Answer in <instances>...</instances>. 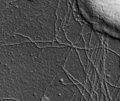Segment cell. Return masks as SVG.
Here are the masks:
<instances>
[{"label":"cell","mask_w":120,"mask_h":101,"mask_svg":"<svg viewBox=\"0 0 120 101\" xmlns=\"http://www.w3.org/2000/svg\"><path fill=\"white\" fill-rule=\"evenodd\" d=\"M99 80H100V79H99L98 74V73H97V72L96 71V72H95V79H94V80L93 84V85H92L93 90H94V91H95V90H96V87H97V84H98V83Z\"/></svg>","instance_id":"cell-22"},{"label":"cell","mask_w":120,"mask_h":101,"mask_svg":"<svg viewBox=\"0 0 120 101\" xmlns=\"http://www.w3.org/2000/svg\"><path fill=\"white\" fill-rule=\"evenodd\" d=\"M96 94H97L98 96V100L100 101V99H101V94H102V90H101V80L100 79L99 80V82L97 84V87L96 90L94 91Z\"/></svg>","instance_id":"cell-19"},{"label":"cell","mask_w":120,"mask_h":101,"mask_svg":"<svg viewBox=\"0 0 120 101\" xmlns=\"http://www.w3.org/2000/svg\"><path fill=\"white\" fill-rule=\"evenodd\" d=\"M28 42H31L28 38L21 35L15 33L10 36L3 42H0V45L1 46L14 45Z\"/></svg>","instance_id":"cell-9"},{"label":"cell","mask_w":120,"mask_h":101,"mask_svg":"<svg viewBox=\"0 0 120 101\" xmlns=\"http://www.w3.org/2000/svg\"><path fill=\"white\" fill-rule=\"evenodd\" d=\"M63 69L67 74L80 84L84 85L87 76L86 72L79 58L75 48L73 47L65 59Z\"/></svg>","instance_id":"cell-4"},{"label":"cell","mask_w":120,"mask_h":101,"mask_svg":"<svg viewBox=\"0 0 120 101\" xmlns=\"http://www.w3.org/2000/svg\"><path fill=\"white\" fill-rule=\"evenodd\" d=\"M120 90V88H118V87H117L115 86L114 90H113V91L111 97H110L111 101H115V99L118 95Z\"/></svg>","instance_id":"cell-21"},{"label":"cell","mask_w":120,"mask_h":101,"mask_svg":"<svg viewBox=\"0 0 120 101\" xmlns=\"http://www.w3.org/2000/svg\"><path fill=\"white\" fill-rule=\"evenodd\" d=\"M82 94L85 98V99H86V101H88L89 99L91 97L90 94L87 91V90L85 88H84L83 92L82 93Z\"/></svg>","instance_id":"cell-24"},{"label":"cell","mask_w":120,"mask_h":101,"mask_svg":"<svg viewBox=\"0 0 120 101\" xmlns=\"http://www.w3.org/2000/svg\"><path fill=\"white\" fill-rule=\"evenodd\" d=\"M55 39L60 44L72 47V44L67 39L62 27L55 32Z\"/></svg>","instance_id":"cell-10"},{"label":"cell","mask_w":120,"mask_h":101,"mask_svg":"<svg viewBox=\"0 0 120 101\" xmlns=\"http://www.w3.org/2000/svg\"><path fill=\"white\" fill-rule=\"evenodd\" d=\"M101 90L105 95L106 101H111V99H110L108 94V91H107V89L106 83H105V80L102 79L101 80Z\"/></svg>","instance_id":"cell-17"},{"label":"cell","mask_w":120,"mask_h":101,"mask_svg":"<svg viewBox=\"0 0 120 101\" xmlns=\"http://www.w3.org/2000/svg\"><path fill=\"white\" fill-rule=\"evenodd\" d=\"M56 13L39 15L19 29L16 34L28 38L32 42H52L55 40Z\"/></svg>","instance_id":"cell-3"},{"label":"cell","mask_w":120,"mask_h":101,"mask_svg":"<svg viewBox=\"0 0 120 101\" xmlns=\"http://www.w3.org/2000/svg\"><path fill=\"white\" fill-rule=\"evenodd\" d=\"M100 101H106V97H105V94H104L103 92H102V94H101V99H100Z\"/></svg>","instance_id":"cell-28"},{"label":"cell","mask_w":120,"mask_h":101,"mask_svg":"<svg viewBox=\"0 0 120 101\" xmlns=\"http://www.w3.org/2000/svg\"><path fill=\"white\" fill-rule=\"evenodd\" d=\"M59 0H18L0 10V42L37 16L56 13Z\"/></svg>","instance_id":"cell-2"},{"label":"cell","mask_w":120,"mask_h":101,"mask_svg":"<svg viewBox=\"0 0 120 101\" xmlns=\"http://www.w3.org/2000/svg\"><path fill=\"white\" fill-rule=\"evenodd\" d=\"M99 41V37L96 33L93 30L91 33V36L90 41L89 49L93 50Z\"/></svg>","instance_id":"cell-13"},{"label":"cell","mask_w":120,"mask_h":101,"mask_svg":"<svg viewBox=\"0 0 120 101\" xmlns=\"http://www.w3.org/2000/svg\"><path fill=\"white\" fill-rule=\"evenodd\" d=\"M68 1L69 2V3L71 4L72 5V6L73 5V4L75 2V0H68Z\"/></svg>","instance_id":"cell-32"},{"label":"cell","mask_w":120,"mask_h":101,"mask_svg":"<svg viewBox=\"0 0 120 101\" xmlns=\"http://www.w3.org/2000/svg\"><path fill=\"white\" fill-rule=\"evenodd\" d=\"M90 96H91V97L92 98V100H93V101H98V96H97V94H96V93L94 91V90H93V91L90 94Z\"/></svg>","instance_id":"cell-25"},{"label":"cell","mask_w":120,"mask_h":101,"mask_svg":"<svg viewBox=\"0 0 120 101\" xmlns=\"http://www.w3.org/2000/svg\"><path fill=\"white\" fill-rule=\"evenodd\" d=\"M16 1H18V0H0V1L1 2H4L6 4H9V3H12V2Z\"/></svg>","instance_id":"cell-27"},{"label":"cell","mask_w":120,"mask_h":101,"mask_svg":"<svg viewBox=\"0 0 120 101\" xmlns=\"http://www.w3.org/2000/svg\"><path fill=\"white\" fill-rule=\"evenodd\" d=\"M72 47L75 48L85 49V42L82 35H80L75 40L74 43L72 44Z\"/></svg>","instance_id":"cell-12"},{"label":"cell","mask_w":120,"mask_h":101,"mask_svg":"<svg viewBox=\"0 0 120 101\" xmlns=\"http://www.w3.org/2000/svg\"><path fill=\"white\" fill-rule=\"evenodd\" d=\"M84 88L87 90V91L90 93V94L91 93L93 90L92 85L91 84L90 81L88 76H87L86 77V82L84 85Z\"/></svg>","instance_id":"cell-18"},{"label":"cell","mask_w":120,"mask_h":101,"mask_svg":"<svg viewBox=\"0 0 120 101\" xmlns=\"http://www.w3.org/2000/svg\"><path fill=\"white\" fill-rule=\"evenodd\" d=\"M67 46H66V45H63V44H60L59 42H58L57 41L56 39L53 40V41H52V47L60 48V47H67Z\"/></svg>","instance_id":"cell-23"},{"label":"cell","mask_w":120,"mask_h":101,"mask_svg":"<svg viewBox=\"0 0 120 101\" xmlns=\"http://www.w3.org/2000/svg\"><path fill=\"white\" fill-rule=\"evenodd\" d=\"M105 81L116 86L120 77V57L106 48L104 60Z\"/></svg>","instance_id":"cell-6"},{"label":"cell","mask_w":120,"mask_h":101,"mask_svg":"<svg viewBox=\"0 0 120 101\" xmlns=\"http://www.w3.org/2000/svg\"><path fill=\"white\" fill-rule=\"evenodd\" d=\"M76 51L77 52L79 58L80 60V61L83 64L85 70L86 72L87 68L88 66V58L87 57V55L85 49H79V48H75Z\"/></svg>","instance_id":"cell-11"},{"label":"cell","mask_w":120,"mask_h":101,"mask_svg":"<svg viewBox=\"0 0 120 101\" xmlns=\"http://www.w3.org/2000/svg\"><path fill=\"white\" fill-rule=\"evenodd\" d=\"M41 50L32 42L0 47V101H42L51 81L39 58Z\"/></svg>","instance_id":"cell-1"},{"label":"cell","mask_w":120,"mask_h":101,"mask_svg":"<svg viewBox=\"0 0 120 101\" xmlns=\"http://www.w3.org/2000/svg\"><path fill=\"white\" fill-rule=\"evenodd\" d=\"M68 0H59L58 7L56 11L57 20L55 24V32L63 27L65 15L68 9Z\"/></svg>","instance_id":"cell-7"},{"label":"cell","mask_w":120,"mask_h":101,"mask_svg":"<svg viewBox=\"0 0 120 101\" xmlns=\"http://www.w3.org/2000/svg\"><path fill=\"white\" fill-rule=\"evenodd\" d=\"M0 101H16V100L12 99H10V98H6V99H4L1 100Z\"/></svg>","instance_id":"cell-29"},{"label":"cell","mask_w":120,"mask_h":101,"mask_svg":"<svg viewBox=\"0 0 120 101\" xmlns=\"http://www.w3.org/2000/svg\"><path fill=\"white\" fill-rule=\"evenodd\" d=\"M81 101H86V99H85V98L82 95L81 97Z\"/></svg>","instance_id":"cell-33"},{"label":"cell","mask_w":120,"mask_h":101,"mask_svg":"<svg viewBox=\"0 0 120 101\" xmlns=\"http://www.w3.org/2000/svg\"><path fill=\"white\" fill-rule=\"evenodd\" d=\"M76 85H77V87H78V89L80 91V92L82 93L83 92V91L84 88H85L84 85L81 84H80V83Z\"/></svg>","instance_id":"cell-26"},{"label":"cell","mask_w":120,"mask_h":101,"mask_svg":"<svg viewBox=\"0 0 120 101\" xmlns=\"http://www.w3.org/2000/svg\"><path fill=\"white\" fill-rule=\"evenodd\" d=\"M115 101H120V90L119 93V94H118V95L117 98H116V99H115Z\"/></svg>","instance_id":"cell-30"},{"label":"cell","mask_w":120,"mask_h":101,"mask_svg":"<svg viewBox=\"0 0 120 101\" xmlns=\"http://www.w3.org/2000/svg\"><path fill=\"white\" fill-rule=\"evenodd\" d=\"M66 37L72 44L76 38L81 35V26L78 21H75L71 25L63 28Z\"/></svg>","instance_id":"cell-8"},{"label":"cell","mask_w":120,"mask_h":101,"mask_svg":"<svg viewBox=\"0 0 120 101\" xmlns=\"http://www.w3.org/2000/svg\"><path fill=\"white\" fill-rule=\"evenodd\" d=\"M78 89L76 85L58 83L50 84L46 88L42 101H72L75 93Z\"/></svg>","instance_id":"cell-5"},{"label":"cell","mask_w":120,"mask_h":101,"mask_svg":"<svg viewBox=\"0 0 120 101\" xmlns=\"http://www.w3.org/2000/svg\"><path fill=\"white\" fill-rule=\"evenodd\" d=\"M79 22L81 26V34L82 36L91 33L92 32L93 29L89 25H88L86 24V23L82 21H79Z\"/></svg>","instance_id":"cell-14"},{"label":"cell","mask_w":120,"mask_h":101,"mask_svg":"<svg viewBox=\"0 0 120 101\" xmlns=\"http://www.w3.org/2000/svg\"><path fill=\"white\" fill-rule=\"evenodd\" d=\"M105 83H106V87H107V91H108V95L110 98L111 97L113 90L115 89V86L111 85V84H109V83H108V82L105 81Z\"/></svg>","instance_id":"cell-20"},{"label":"cell","mask_w":120,"mask_h":101,"mask_svg":"<svg viewBox=\"0 0 120 101\" xmlns=\"http://www.w3.org/2000/svg\"><path fill=\"white\" fill-rule=\"evenodd\" d=\"M91 33L82 36L84 42H85V48L86 50H88L89 48L90 41Z\"/></svg>","instance_id":"cell-15"},{"label":"cell","mask_w":120,"mask_h":101,"mask_svg":"<svg viewBox=\"0 0 120 101\" xmlns=\"http://www.w3.org/2000/svg\"><path fill=\"white\" fill-rule=\"evenodd\" d=\"M36 46L39 48L43 49L46 47H52V42H35Z\"/></svg>","instance_id":"cell-16"},{"label":"cell","mask_w":120,"mask_h":101,"mask_svg":"<svg viewBox=\"0 0 120 101\" xmlns=\"http://www.w3.org/2000/svg\"><path fill=\"white\" fill-rule=\"evenodd\" d=\"M116 87H118V88H120V77L119 78L118 82V83H117V84L116 85Z\"/></svg>","instance_id":"cell-31"}]
</instances>
